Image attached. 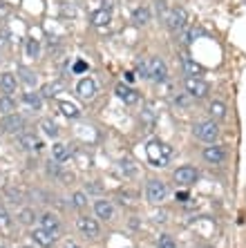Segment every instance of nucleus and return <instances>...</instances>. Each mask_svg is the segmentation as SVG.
I'll list each match as a JSON object with an SVG mask.
<instances>
[{"label": "nucleus", "mask_w": 246, "mask_h": 248, "mask_svg": "<svg viewBox=\"0 0 246 248\" xmlns=\"http://www.w3.org/2000/svg\"><path fill=\"white\" fill-rule=\"evenodd\" d=\"M146 152H148V159L152 166L157 168H164L170 163V156H172V148L166 143H161V141H152V143H148V148H146Z\"/></svg>", "instance_id": "nucleus-1"}, {"label": "nucleus", "mask_w": 246, "mask_h": 248, "mask_svg": "<svg viewBox=\"0 0 246 248\" xmlns=\"http://www.w3.org/2000/svg\"><path fill=\"white\" fill-rule=\"evenodd\" d=\"M183 87H186V94L193 98H204L208 94V83L204 81V78H199V76H188L186 78V83H183Z\"/></svg>", "instance_id": "nucleus-2"}, {"label": "nucleus", "mask_w": 246, "mask_h": 248, "mask_svg": "<svg viewBox=\"0 0 246 248\" xmlns=\"http://www.w3.org/2000/svg\"><path fill=\"white\" fill-rule=\"evenodd\" d=\"M195 134H197V139H201L204 143H213V141L219 137V127L213 121H201L195 125Z\"/></svg>", "instance_id": "nucleus-3"}, {"label": "nucleus", "mask_w": 246, "mask_h": 248, "mask_svg": "<svg viewBox=\"0 0 246 248\" xmlns=\"http://www.w3.org/2000/svg\"><path fill=\"white\" fill-rule=\"evenodd\" d=\"M146 195H148V199L152 203H161L168 197V188H166V184H164V181L150 179L148 186H146Z\"/></svg>", "instance_id": "nucleus-4"}, {"label": "nucleus", "mask_w": 246, "mask_h": 248, "mask_svg": "<svg viewBox=\"0 0 246 248\" xmlns=\"http://www.w3.org/2000/svg\"><path fill=\"white\" fill-rule=\"evenodd\" d=\"M166 23L172 31H181V29L186 27V23H188V14H186L183 7H172L168 18H166Z\"/></svg>", "instance_id": "nucleus-5"}, {"label": "nucleus", "mask_w": 246, "mask_h": 248, "mask_svg": "<svg viewBox=\"0 0 246 248\" xmlns=\"http://www.w3.org/2000/svg\"><path fill=\"white\" fill-rule=\"evenodd\" d=\"M197 179H199V172L193 166H181L175 170V181L179 186H193Z\"/></svg>", "instance_id": "nucleus-6"}, {"label": "nucleus", "mask_w": 246, "mask_h": 248, "mask_svg": "<svg viewBox=\"0 0 246 248\" xmlns=\"http://www.w3.org/2000/svg\"><path fill=\"white\" fill-rule=\"evenodd\" d=\"M150 78L157 83L166 81L168 78V69H166V63L161 58H150Z\"/></svg>", "instance_id": "nucleus-7"}, {"label": "nucleus", "mask_w": 246, "mask_h": 248, "mask_svg": "<svg viewBox=\"0 0 246 248\" xmlns=\"http://www.w3.org/2000/svg\"><path fill=\"white\" fill-rule=\"evenodd\" d=\"M76 94H79L83 101H90V98H94V94H97V83L92 81V78H81V81L76 83Z\"/></svg>", "instance_id": "nucleus-8"}, {"label": "nucleus", "mask_w": 246, "mask_h": 248, "mask_svg": "<svg viewBox=\"0 0 246 248\" xmlns=\"http://www.w3.org/2000/svg\"><path fill=\"white\" fill-rule=\"evenodd\" d=\"M2 127H5V132L16 134V132H20V130L25 127V119L20 114H7L5 121H2Z\"/></svg>", "instance_id": "nucleus-9"}, {"label": "nucleus", "mask_w": 246, "mask_h": 248, "mask_svg": "<svg viewBox=\"0 0 246 248\" xmlns=\"http://www.w3.org/2000/svg\"><path fill=\"white\" fill-rule=\"evenodd\" d=\"M32 239L43 248H52L54 242H56V237H54L52 232H47L45 228H36V231H32Z\"/></svg>", "instance_id": "nucleus-10"}, {"label": "nucleus", "mask_w": 246, "mask_h": 248, "mask_svg": "<svg viewBox=\"0 0 246 248\" xmlns=\"http://www.w3.org/2000/svg\"><path fill=\"white\" fill-rule=\"evenodd\" d=\"M201 156H204V161H208V163H224L226 152H224V148H219V145H208Z\"/></svg>", "instance_id": "nucleus-11"}, {"label": "nucleus", "mask_w": 246, "mask_h": 248, "mask_svg": "<svg viewBox=\"0 0 246 248\" xmlns=\"http://www.w3.org/2000/svg\"><path fill=\"white\" fill-rule=\"evenodd\" d=\"M76 226H79V231L87 237L98 235V224L94 219H90V217H79V219H76Z\"/></svg>", "instance_id": "nucleus-12"}, {"label": "nucleus", "mask_w": 246, "mask_h": 248, "mask_svg": "<svg viewBox=\"0 0 246 248\" xmlns=\"http://www.w3.org/2000/svg\"><path fill=\"white\" fill-rule=\"evenodd\" d=\"M40 228H45V231L52 232L54 237L61 235V224H58V219L54 217L52 213H45L43 217H40Z\"/></svg>", "instance_id": "nucleus-13"}, {"label": "nucleus", "mask_w": 246, "mask_h": 248, "mask_svg": "<svg viewBox=\"0 0 246 248\" xmlns=\"http://www.w3.org/2000/svg\"><path fill=\"white\" fill-rule=\"evenodd\" d=\"M116 96L123 101V103H128V105H134V103H139V92H134L132 87H128V85H116Z\"/></svg>", "instance_id": "nucleus-14"}, {"label": "nucleus", "mask_w": 246, "mask_h": 248, "mask_svg": "<svg viewBox=\"0 0 246 248\" xmlns=\"http://www.w3.org/2000/svg\"><path fill=\"white\" fill-rule=\"evenodd\" d=\"M94 213H97V217L110 221L112 217H115V206H112L110 202H105V199H98V202L94 203Z\"/></svg>", "instance_id": "nucleus-15"}, {"label": "nucleus", "mask_w": 246, "mask_h": 248, "mask_svg": "<svg viewBox=\"0 0 246 248\" xmlns=\"http://www.w3.org/2000/svg\"><path fill=\"white\" fill-rule=\"evenodd\" d=\"M0 87H2V92H7V94L16 92V87H18V78L12 74V72H5V74L0 76Z\"/></svg>", "instance_id": "nucleus-16"}, {"label": "nucleus", "mask_w": 246, "mask_h": 248, "mask_svg": "<svg viewBox=\"0 0 246 248\" xmlns=\"http://www.w3.org/2000/svg\"><path fill=\"white\" fill-rule=\"evenodd\" d=\"M20 145H23L25 150H40L43 148V143L38 141V137L36 134H20Z\"/></svg>", "instance_id": "nucleus-17"}, {"label": "nucleus", "mask_w": 246, "mask_h": 248, "mask_svg": "<svg viewBox=\"0 0 246 248\" xmlns=\"http://www.w3.org/2000/svg\"><path fill=\"white\" fill-rule=\"evenodd\" d=\"M92 23L97 25V27H105L110 23V9L103 7V9H98V12L92 14Z\"/></svg>", "instance_id": "nucleus-18"}, {"label": "nucleus", "mask_w": 246, "mask_h": 248, "mask_svg": "<svg viewBox=\"0 0 246 248\" xmlns=\"http://www.w3.org/2000/svg\"><path fill=\"white\" fill-rule=\"evenodd\" d=\"M52 155H54V159H56L58 163H63V161H67L69 156H72V152H69V148L67 145H63V143H56L52 148Z\"/></svg>", "instance_id": "nucleus-19"}, {"label": "nucleus", "mask_w": 246, "mask_h": 248, "mask_svg": "<svg viewBox=\"0 0 246 248\" xmlns=\"http://www.w3.org/2000/svg\"><path fill=\"white\" fill-rule=\"evenodd\" d=\"M183 72H186L188 76H199V74H204L201 65H197L195 61H190L188 56H183Z\"/></svg>", "instance_id": "nucleus-20"}, {"label": "nucleus", "mask_w": 246, "mask_h": 248, "mask_svg": "<svg viewBox=\"0 0 246 248\" xmlns=\"http://www.w3.org/2000/svg\"><path fill=\"white\" fill-rule=\"evenodd\" d=\"M14 110H16V101H14L12 94H5L0 98V112L2 114H14Z\"/></svg>", "instance_id": "nucleus-21"}, {"label": "nucleus", "mask_w": 246, "mask_h": 248, "mask_svg": "<svg viewBox=\"0 0 246 248\" xmlns=\"http://www.w3.org/2000/svg\"><path fill=\"white\" fill-rule=\"evenodd\" d=\"M132 23L134 25H148L150 23V12L146 9V7L134 9V14H132Z\"/></svg>", "instance_id": "nucleus-22"}, {"label": "nucleus", "mask_w": 246, "mask_h": 248, "mask_svg": "<svg viewBox=\"0 0 246 248\" xmlns=\"http://www.w3.org/2000/svg\"><path fill=\"white\" fill-rule=\"evenodd\" d=\"M208 110H211L213 119H217V121H219V119H226V105H224L222 101H213Z\"/></svg>", "instance_id": "nucleus-23"}, {"label": "nucleus", "mask_w": 246, "mask_h": 248, "mask_svg": "<svg viewBox=\"0 0 246 248\" xmlns=\"http://www.w3.org/2000/svg\"><path fill=\"white\" fill-rule=\"evenodd\" d=\"M58 108H61V112H63L67 119H76V116H79V108H76L74 103H69V101H61Z\"/></svg>", "instance_id": "nucleus-24"}, {"label": "nucleus", "mask_w": 246, "mask_h": 248, "mask_svg": "<svg viewBox=\"0 0 246 248\" xmlns=\"http://www.w3.org/2000/svg\"><path fill=\"white\" fill-rule=\"evenodd\" d=\"M23 101L32 108V110H40V96L36 92H25L23 94Z\"/></svg>", "instance_id": "nucleus-25"}, {"label": "nucleus", "mask_w": 246, "mask_h": 248, "mask_svg": "<svg viewBox=\"0 0 246 248\" xmlns=\"http://www.w3.org/2000/svg\"><path fill=\"white\" fill-rule=\"evenodd\" d=\"M20 81H23L27 87H34L38 78H36L34 72H29V69H20Z\"/></svg>", "instance_id": "nucleus-26"}, {"label": "nucleus", "mask_w": 246, "mask_h": 248, "mask_svg": "<svg viewBox=\"0 0 246 248\" xmlns=\"http://www.w3.org/2000/svg\"><path fill=\"white\" fill-rule=\"evenodd\" d=\"M157 246L159 248H177V244H175V239H172L170 235H161L159 239H157Z\"/></svg>", "instance_id": "nucleus-27"}, {"label": "nucleus", "mask_w": 246, "mask_h": 248, "mask_svg": "<svg viewBox=\"0 0 246 248\" xmlns=\"http://www.w3.org/2000/svg\"><path fill=\"white\" fill-rule=\"evenodd\" d=\"M43 132L47 134V137H56L58 134V127H56V123H52V121H43Z\"/></svg>", "instance_id": "nucleus-28"}, {"label": "nucleus", "mask_w": 246, "mask_h": 248, "mask_svg": "<svg viewBox=\"0 0 246 248\" xmlns=\"http://www.w3.org/2000/svg\"><path fill=\"white\" fill-rule=\"evenodd\" d=\"M27 54L32 58H38V54H40V47H38V43H36L34 38H29L27 41Z\"/></svg>", "instance_id": "nucleus-29"}, {"label": "nucleus", "mask_w": 246, "mask_h": 248, "mask_svg": "<svg viewBox=\"0 0 246 248\" xmlns=\"http://www.w3.org/2000/svg\"><path fill=\"white\" fill-rule=\"evenodd\" d=\"M139 76H141V78H150V61L148 58H143L141 63H139Z\"/></svg>", "instance_id": "nucleus-30"}, {"label": "nucleus", "mask_w": 246, "mask_h": 248, "mask_svg": "<svg viewBox=\"0 0 246 248\" xmlns=\"http://www.w3.org/2000/svg\"><path fill=\"white\" fill-rule=\"evenodd\" d=\"M72 203H74L76 208H83L87 203V197L85 192H74V197H72Z\"/></svg>", "instance_id": "nucleus-31"}, {"label": "nucleus", "mask_w": 246, "mask_h": 248, "mask_svg": "<svg viewBox=\"0 0 246 248\" xmlns=\"http://www.w3.org/2000/svg\"><path fill=\"white\" fill-rule=\"evenodd\" d=\"M157 12H159V16L164 18V20H166V18H168V14H170V12H168L166 0H157Z\"/></svg>", "instance_id": "nucleus-32"}, {"label": "nucleus", "mask_w": 246, "mask_h": 248, "mask_svg": "<svg viewBox=\"0 0 246 248\" xmlns=\"http://www.w3.org/2000/svg\"><path fill=\"white\" fill-rule=\"evenodd\" d=\"M18 217H20V221H23V224H32V221L36 219V215H34V210H23V213L18 215Z\"/></svg>", "instance_id": "nucleus-33"}, {"label": "nucleus", "mask_w": 246, "mask_h": 248, "mask_svg": "<svg viewBox=\"0 0 246 248\" xmlns=\"http://www.w3.org/2000/svg\"><path fill=\"white\" fill-rule=\"evenodd\" d=\"M9 224H12V219H9V215L5 213V208L0 206V228H7Z\"/></svg>", "instance_id": "nucleus-34"}, {"label": "nucleus", "mask_w": 246, "mask_h": 248, "mask_svg": "<svg viewBox=\"0 0 246 248\" xmlns=\"http://www.w3.org/2000/svg\"><path fill=\"white\" fill-rule=\"evenodd\" d=\"M83 72H87V63L85 61H76L74 63V74H83Z\"/></svg>", "instance_id": "nucleus-35"}, {"label": "nucleus", "mask_w": 246, "mask_h": 248, "mask_svg": "<svg viewBox=\"0 0 246 248\" xmlns=\"http://www.w3.org/2000/svg\"><path fill=\"white\" fill-rule=\"evenodd\" d=\"M177 199H179V202H188V192H179Z\"/></svg>", "instance_id": "nucleus-36"}, {"label": "nucleus", "mask_w": 246, "mask_h": 248, "mask_svg": "<svg viewBox=\"0 0 246 248\" xmlns=\"http://www.w3.org/2000/svg\"><path fill=\"white\" fill-rule=\"evenodd\" d=\"M126 81H128V83L134 81V74H132V72H128V74H126Z\"/></svg>", "instance_id": "nucleus-37"}, {"label": "nucleus", "mask_w": 246, "mask_h": 248, "mask_svg": "<svg viewBox=\"0 0 246 248\" xmlns=\"http://www.w3.org/2000/svg\"><path fill=\"white\" fill-rule=\"evenodd\" d=\"M65 248H79V246H76V244H72V242H69V244H67V246H65Z\"/></svg>", "instance_id": "nucleus-38"}, {"label": "nucleus", "mask_w": 246, "mask_h": 248, "mask_svg": "<svg viewBox=\"0 0 246 248\" xmlns=\"http://www.w3.org/2000/svg\"><path fill=\"white\" fill-rule=\"evenodd\" d=\"M25 248H29V246H25Z\"/></svg>", "instance_id": "nucleus-39"}]
</instances>
